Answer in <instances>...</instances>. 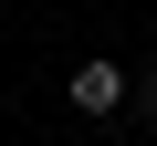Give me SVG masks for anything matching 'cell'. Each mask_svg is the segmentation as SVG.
<instances>
[{
  "instance_id": "obj_1",
  "label": "cell",
  "mask_w": 157,
  "mask_h": 146,
  "mask_svg": "<svg viewBox=\"0 0 157 146\" xmlns=\"http://www.w3.org/2000/svg\"><path fill=\"white\" fill-rule=\"evenodd\" d=\"M73 104H84V115H115L126 104V73L115 63H73Z\"/></svg>"
}]
</instances>
